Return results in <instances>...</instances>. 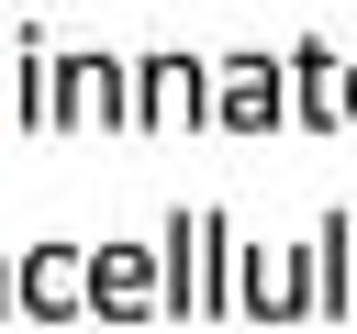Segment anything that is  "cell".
I'll return each instance as SVG.
<instances>
[{"instance_id": "6da1fadb", "label": "cell", "mask_w": 357, "mask_h": 334, "mask_svg": "<svg viewBox=\"0 0 357 334\" xmlns=\"http://www.w3.org/2000/svg\"><path fill=\"white\" fill-rule=\"evenodd\" d=\"M156 267H167V312H234V245L212 212H167Z\"/></svg>"}, {"instance_id": "7a4b0ae2", "label": "cell", "mask_w": 357, "mask_h": 334, "mask_svg": "<svg viewBox=\"0 0 357 334\" xmlns=\"http://www.w3.org/2000/svg\"><path fill=\"white\" fill-rule=\"evenodd\" d=\"M201 122H223V134H268V122H290V56H212V100H201Z\"/></svg>"}, {"instance_id": "3957f363", "label": "cell", "mask_w": 357, "mask_h": 334, "mask_svg": "<svg viewBox=\"0 0 357 334\" xmlns=\"http://www.w3.org/2000/svg\"><path fill=\"white\" fill-rule=\"evenodd\" d=\"M89 312H112V323L167 312V267H156V245H89Z\"/></svg>"}, {"instance_id": "277c9868", "label": "cell", "mask_w": 357, "mask_h": 334, "mask_svg": "<svg viewBox=\"0 0 357 334\" xmlns=\"http://www.w3.org/2000/svg\"><path fill=\"white\" fill-rule=\"evenodd\" d=\"M11 312H45V323L89 312V245H33L11 267Z\"/></svg>"}, {"instance_id": "5b68a950", "label": "cell", "mask_w": 357, "mask_h": 334, "mask_svg": "<svg viewBox=\"0 0 357 334\" xmlns=\"http://www.w3.org/2000/svg\"><path fill=\"white\" fill-rule=\"evenodd\" d=\"M234 301L245 312H312V256L301 245H234Z\"/></svg>"}, {"instance_id": "8992f818", "label": "cell", "mask_w": 357, "mask_h": 334, "mask_svg": "<svg viewBox=\"0 0 357 334\" xmlns=\"http://www.w3.org/2000/svg\"><path fill=\"white\" fill-rule=\"evenodd\" d=\"M212 100V67L190 56H134V122H201Z\"/></svg>"}, {"instance_id": "52a82bcc", "label": "cell", "mask_w": 357, "mask_h": 334, "mask_svg": "<svg viewBox=\"0 0 357 334\" xmlns=\"http://www.w3.org/2000/svg\"><path fill=\"white\" fill-rule=\"evenodd\" d=\"M290 122H346V56L335 45H290Z\"/></svg>"}, {"instance_id": "ba28073f", "label": "cell", "mask_w": 357, "mask_h": 334, "mask_svg": "<svg viewBox=\"0 0 357 334\" xmlns=\"http://www.w3.org/2000/svg\"><path fill=\"white\" fill-rule=\"evenodd\" d=\"M346 122H357V67H346Z\"/></svg>"}, {"instance_id": "9c48e42d", "label": "cell", "mask_w": 357, "mask_h": 334, "mask_svg": "<svg viewBox=\"0 0 357 334\" xmlns=\"http://www.w3.org/2000/svg\"><path fill=\"white\" fill-rule=\"evenodd\" d=\"M0 312H11V256H0Z\"/></svg>"}, {"instance_id": "30bf717a", "label": "cell", "mask_w": 357, "mask_h": 334, "mask_svg": "<svg viewBox=\"0 0 357 334\" xmlns=\"http://www.w3.org/2000/svg\"><path fill=\"white\" fill-rule=\"evenodd\" d=\"M346 312H357V301H346Z\"/></svg>"}]
</instances>
